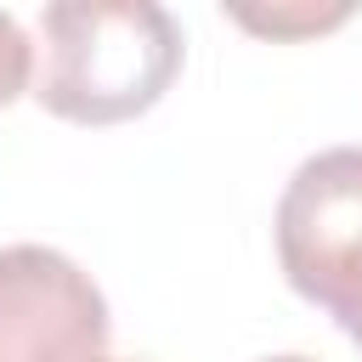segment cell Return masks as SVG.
I'll return each instance as SVG.
<instances>
[{"instance_id":"6","label":"cell","mask_w":362,"mask_h":362,"mask_svg":"<svg viewBox=\"0 0 362 362\" xmlns=\"http://www.w3.org/2000/svg\"><path fill=\"white\" fill-rule=\"evenodd\" d=\"M266 362H311V356H266Z\"/></svg>"},{"instance_id":"5","label":"cell","mask_w":362,"mask_h":362,"mask_svg":"<svg viewBox=\"0 0 362 362\" xmlns=\"http://www.w3.org/2000/svg\"><path fill=\"white\" fill-rule=\"evenodd\" d=\"M243 28H260V34H317V28H334L345 23L351 11L334 6V11H232Z\"/></svg>"},{"instance_id":"7","label":"cell","mask_w":362,"mask_h":362,"mask_svg":"<svg viewBox=\"0 0 362 362\" xmlns=\"http://www.w3.org/2000/svg\"><path fill=\"white\" fill-rule=\"evenodd\" d=\"M102 362H107V356H102Z\"/></svg>"},{"instance_id":"1","label":"cell","mask_w":362,"mask_h":362,"mask_svg":"<svg viewBox=\"0 0 362 362\" xmlns=\"http://www.w3.org/2000/svg\"><path fill=\"white\" fill-rule=\"evenodd\" d=\"M34 102L68 124H124L175 85L187 40L153 0H57L40 11Z\"/></svg>"},{"instance_id":"4","label":"cell","mask_w":362,"mask_h":362,"mask_svg":"<svg viewBox=\"0 0 362 362\" xmlns=\"http://www.w3.org/2000/svg\"><path fill=\"white\" fill-rule=\"evenodd\" d=\"M34 79V45L11 11H0V107H11Z\"/></svg>"},{"instance_id":"2","label":"cell","mask_w":362,"mask_h":362,"mask_svg":"<svg viewBox=\"0 0 362 362\" xmlns=\"http://www.w3.org/2000/svg\"><path fill=\"white\" fill-rule=\"evenodd\" d=\"M277 266L362 345V147L311 153L277 198Z\"/></svg>"},{"instance_id":"3","label":"cell","mask_w":362,"mask_h":362,"mask_svg":"<svg viewBox=\"0 0 362 362\" xmlns=\"http://www.w3.org/2000/svg\"><path fill=\"white\" fill-rule=\"evenodd\" d=\"M107 300L62 249H0V362H102Z\"/></svg>"}]
</instances>
